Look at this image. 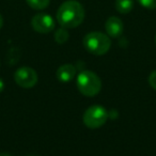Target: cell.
<instances>
[{
	"label": "cell",
	"mask_w": 156,
	"mask_h": 156,
	"mask_svg": "<svg viewBox=\"0 0 156 156\" xmlns=\"http://www.w3.org/2000/svg\"><path fill=\"white\" fill-rule=\"evenodd\" d=\"M108 120V112L101 105H92L85 111L83 121L87 127L95 129L104 125Z\"/></svg>",
	"instance_id": "277c9868"
},
{
	"label": "cell",
	"mask_w": 156,
	"mask_h": 156,
	"mask_svg": "<svg viewBox=\"0 0 156 156\" xmlns=\"http://www.w3.org/2000/svg\"><path fill=\"white\" fill-rule=\"evenodd\" d=\"M3 89H5V83H3V80L0 78V92H2Z\"/></svg>",
	"instance_id": "5bb4252c"
},
{
	"label": "cell",
	"mask_w": 156,
	"mask_h": 156,
	"mask_svg": "<svg viewBox=\"0 0 156 156\" xmlns=\"http://www.w3.org/2000/svg\"><path fill=\"white\" fill-rule=\"evenodd\" d=\"M149 83L154 90H156V69L153 71L149 76Z\"/></svg>",
	"instance_id": "4fadbf2b"
},
{
	"label": "cell",
	"mask_w": 156,
	"mask_h": 156,
	"mask_svg": "<svg viewBox=\"0 0 156 156\" xmlns=\"http://www.w3.org/2000/svg\"><path fill=\"white\" fill-rule=\"evenodd\" d=\"M69 33L66 28L61 27V28H59L55 32V41L58 44H64L69 40Z\"/></svg>",
	"instance_id": "8fae6325"
},
{
	"label": "cell",
	"mask_w": 156,
	"mask_h": 156,
	"mask_svg": "<svg viewBox=\"0 0 156 156\" xmlns=\"http://www.w3.org/2000/svg\"><path fill=\"white\" fill-rule=\"evenodd\" d=\"M27 5L33 10H44L49 5L50 0H26Z\"/></svg>",
	"instance_id": "30bf717a"
},
{
	"label": "cell",
	"mask_w": 156,
	"mask_h": 156,
	"mask_svg": "<svg viewBox=\"0 0 156 156\" xmlns=\"http://www.w3.org/2000/svg\"><path fill=\"white\" fill-rule=\"evenodd\" d=\"M76 67L74 66L71 63H66V64H63L61 66L58 67L56 72V75L58 80L61 83H69L71 80H73L76 76Z\"/></svg>",
	"instance_id": "ba28073f"
},
{
	"label": "cell",
	"mask_w": 156,
	"mask_h": 156,
	"mask_svg": "<svg viewBox=\"0 0 156 156\" xmlns=\"http://www.w3.org/2000/svg\"><path fill=\"white\" fill-rule=\"evenodd\" d=\"M31 26L33 30L42 34H47L55 29V20L49 14H35L31 20Z\"/></svg>",
	"instance_id": "8992f818"
},
{
	"label": "cell",
	"mask_w": 156,
	"mask_h": 156,
	"mask_svg": "<svg viewBox=\"0 0 156 156\" xmlns=\"http://www.w3.org/2000/svg\"><path fill=\"white\" fill-rule=\"evenodd\" d=\"M86 12L83 5L76 0H67L59 7L57 20L63 28L74 29L80 26L85 20Z\"/></svg>",
	"instance_id": "6da1fadb"
},
{
	"label": "cell",
	"mask_w": 156,
	"mask_h": 156,
	"mask_svg": "<svg viewBox=\"0 0 156 156\" xmlns=\"http://www.w3.org/2000/svg\"><path fill=\"white\" fill-rule=\"evenodd\" d=\"M138 3L147 10H154L156 9V0H137Z\"/></svg>",
	"instance_id": "7c38bea8"
},
{
	"label": "cell",
	"mask_w": 156,
	"mask_h": 156,
	"mask_svg": "<svg viewBox=\"0 0 156 156\" xmlns=\"http://www.w3.org/2000/svg\"><path fill=\"white\" fill-rule=\"evenodd\" d=\"M0 156H12L9 153H0Z\"/></svg>",
	"instance_id": "2e32d148"
},
{
	"label": "cell",
	"mask_w": 156,
	"mask_h": 156,
	"mask_svg": "<svg viewBox=\"0 0 156 156\" xmlns=\"http://www.w3.org/2000/svg\"><path fill=\"white\" fill-rule=\"evenodd\" d=\"M115 10L121 14H128L134 8V0H115Z\"/></svg>",
	"instance_id": "9c48e42d"
},
{
	"label": "cell",
	"mask_w": 156,
	"mask_h": 156,
	"mask_svg": "<svg viewBox=\"0 0 156 156\" xmlns=\"http://www.w3.org/2000/svg\"><path fill=\"white\" fill-rule=\"evenodd\" d=\"M14 80L16 85L24 89H31L37 83L39 77L35 69L29 66H22L16 69L14 74Z\"/></svg>",
	"instance_id": "5b68a950"
},
{
	"label": "cell",
	"mask_w": 156,
	"mask_h": 156,
	"mask_svg": "<svg viewBox=\"0 0 156 156\" xmlns=\"http://www.w3.org/2000/svg\"><path fill=\"white\" fill-rule=\"evenodd\" d=\"M76 85H77L78 91L88 98L98 95L102 89L101 78L89 69L81 71L78 74L76 78Z\"/></svg>",
	"instance_id": "7a4b0ae2"
},
{
	"label": "cell",
	"mask_w": 156,
	"mask_h": 156,
	"mask_svg": "<svg viewBox=\"0 0 156 156\" xmlns=\"http://www.w3.org/2000/svg\"><path fill=\"white\" fill-rule=\"evenodd\" d=\"M2 26H3V18L1 16V14H0V29L2 28Z\"/></svg>",
	"instance_id": "9a60e30c"
},
{
	"label": "cell",
	"mask_w": 156,
	"mask_h": 156,
	"mask_svg": "<svg viewBox=\"0 0 156 156\" xmlns=\"http://www.w3.org/2000/svg\"><path fill=\"white\" fill-rule=\"evenodd\" d=\"M155 43H156V35H155Z\"/></svg>",
	"instance_id": "e0dca14e"
},
{
	"label": "cell",
	"mask_w": 156,
	"mask_h": 156,
	"mask_svg": "<svg viewBox=\"0 0 156 156\" xmlns=\"http://www.w3.org/2000/svg\"><path fill=\"white\" fill-rule=\"evenodd\" d=\"M123 22L117 16H110L105 23V30L109 37L117 39L120 37L123 33Z\"/></svg>",
	"instance_id": "52a82bcc"
},
{
	"label": "cell",
	"mask_w": 156,
	"mask_h": 156,
	"mask_svg": "<svg viewBox=\"0 0 156 156\" xmlns=\"http://www.w3.org/2000/svg\"><path fill=\"white\" fill-rule=\"evenodd\" d=\"M83 46L92 55L103 56L107 54L111 47V40L107 34L100 31H92L83 37Z\"/></svg>",
	"instance_id": "3957f363"
}]
</instances>
